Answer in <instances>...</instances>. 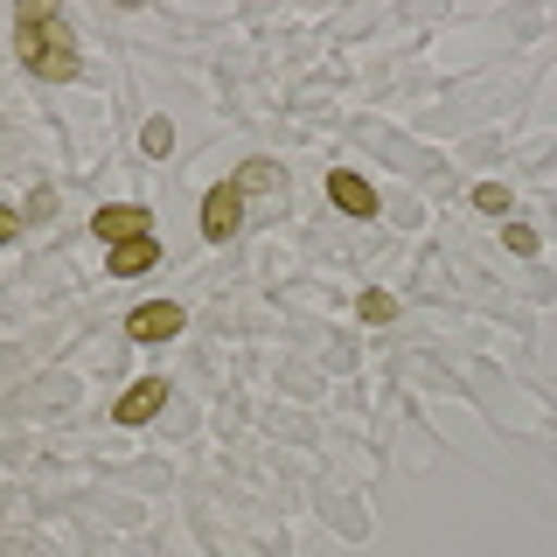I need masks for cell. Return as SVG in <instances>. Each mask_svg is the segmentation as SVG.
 <instances>
[{
    "mask_svg": "<svg viewBox=\"0 0 557 557\" xmlns=\"http://www.w3.org/2000/svg\"><path fill=\"white\" fill-rule=\"evenodd\" d=\"M14 49H22V63L35 70V77H49V84L77 77V42H70L63 14H49V8H22V28H14Z\"/></svg>",
    "mask_w": 557,
    "mask_h": 557,
    "instance_id": "obj_1",
    "label": "cell"
},
{
    "mask_svg": "<svg viewBox=\"0 0 557 557\" xmlns=\"http://www.w3.org/2000/svg\"><path fill=\"white\" fill-rule=\"evenodd\" d=\"M237 231H244V196H237V182H231V188H209V196H202V237L223 244V237H237Z\"/></svg>",
    "mask_w": 557,
    "mask_h": 557,
    "instance_id": "obj_2",
    "label": "cell"
},
{
    "mask_svg": "<svg viewBox=\"0 0 557 557\" xmlns=\"http://www.w3.org/2000/svg\"><path fill=\"white\" fill-rule=\"evenodd\" d=\"M147 223H153V216H147L139 202H104L98 216H91V231H98L104 244H133V237H153Z\"/></svg>",
    "mask_w": 557,
    "mask_h": 557,
    "instance_id": "obj_3",
    "label": "cell"
},
{
    "mask_svg": "<svg viewBox=\"0 0 557 557\" xmlns=\"http://www.w3.org/2000/svg\"><path fill=\"white\" fill-rule=\"evenodd\" d=\"M126 335H133V342H168V335H182V307H174V300L133 307V313H126Z\"/></svg>",
    "mask_w": 557,
    "mask_h": 557,
    "instance_id": "obj_4",
    "label": "cell"
},
{
    "mask_svg": "<svg viewBox=\"0 0 557 557\" xmlns=\"http://www.w3.org/2000/svg\"><path fill=\"white\" fill-rule=\"evenodd\" d=\"M327 202H335V209H348V216H362V223L376 216V188L362 182V174H348V168H335V174H327Z\"/></svg>",
    "mask_w": 557,
    "mask_h": 557,
    "instance_id": "obj_5",
    "label": "cell"
},
{
    "mask_svg": "<svg viewBox=\"0 0 557 557\" xmlns=\"http://www.w3.org/2000/svg\"><path fill=\"white\" fill-rule=\"evenodd\" d=\"M161 405H168V383H161V376H139L133 391L119 397V411H112V418H119V425H147V418L161 411Z\"/></svg>",
    "mask_w": 557,
    "mask_h": 557,
    "instance_id": "obj_6",
    "label": "cell"
},
{
    "mask_svg": "<svg viewBox=\"0 0 557 557\" xmlns=\"http://www.w3.org/2000/svg\"><path fill=\"white\" fill-rule=\"evenodd\" d=\"M161 265V244L153 237H133V244H112V278H139Z\"/></svg>",
    "mask_w": 557,
    "mask_h": 557,
    "instance_id": "obj_7",
    "label": "cell"
},
{
    "mask_svg": "<svg viewBox=\"0 0 557 557\" xmlns=\"http://www.w3.org/2000/svg\"><path fill=\"white\" fill-rule=\"evenodd\" d=\"M265 188H278V168L272 161H251L237 174V196H265Z\"/></svg>",
    "mask_w": 557,
    "mask_h": 557,
    "instance_id": "obj_8",
    "label": "cell"
},
{
    "mask_svg": "<svg viewBox=\"0 0 557 557\" xmlns=\"http://www.w3.org/2000/svg\"><path fill=\"white\" fill-rule=\"evenodd\" d=\"M474 202L487 209V216H509V188H502V182H481V188H474Z\"/></svg>",
    "mask_w": 557,
    "mask_h": 557,
    "instance_id": "obj_9",
    "label": "cell"
},
{
    "mask_svg": "<svg viewBox=\"0 0 557 557\" xmlns=\"http://www.w3.org/2000/svg\"><path fill=\"white\" fill-rule=\"evenodd\" d=\"M502 237H509V251H522V258H536V244H544L530 223H502Z\"/></svg>",
    "mask_w": 557,
    "mask_h": 557,
    "instance_id": "obj_10",
    "label": "cell"
},
{
    "mask_svg": "<svg viewBox=\"0 0 557 557\" xmlns=\"http://www.w3.org/2000/svg\"><path fill=\"white\" fill-rule=\"evenodd\" d=\"M139 147H147V153H168V147H174V126H168V119H147V133H139Z\"/></svg>",
    "mask_w": 557,
    "mask_h": 557,
    "instance_id": "obj_11",
    "label": "cell"
},
{
    "mask_svg": "<svg viewBox=\"0 0 557 557\" xmlns=\"http://www.w3.org/2000/svg\"><path fill=\"white\" fill-rule=\"evenodd\" d=\"M391 313H397L391 293H362V321H391Z\"/></svg>",
    "mask_w": 557,
    "mask_h": 557,
    "instance_id": "obj_12",
    "label": "cell"
},
{
    "mask_svg": "<svg viewBox=\"0 0 557 557\" xmlns=\"http://www.w3.org/2000/svg\"><path fill=\"white\" fill-rule=\"evenodd\" d=\"M14 231H22V216H14V209H8V202H0V244H8Z\"/></svg>",
    "mask_w": 557,
    "mask_h": 557,
    "instance_id": "obj_13",
    "label": "cell"
}]
</instances>
